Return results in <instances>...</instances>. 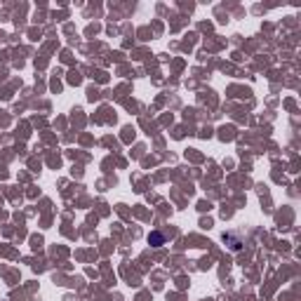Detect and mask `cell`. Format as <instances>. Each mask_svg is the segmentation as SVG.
Listing matches in <instances>:
<instances>
[{
    "label": "cell",
    "instance_id": "cell-1",
    "mask_svg": "<svg viewBox=\"0 0 301 301\" xmlns=\"http://www.w3.org/2000/svg\"><path fill=\"white\" fill-rule=\"evenodd\" d=\"M224 243L231 247L233 252H240V249H243V238L235 235V233H224Z\"/></svg>",
    "mask_w": 301,
    "mask_h": 301
},
{
    "label": "cell",
    "instance_id": "cell-2",
    "mask_svg": "<svg viewBox=\"0 0 301 301\" xmlns=\"http://www.w3.org/2000/svg\"><path fill=\"white\" fill-rule=\"evenodd\" d=\"M149 240H150V245H153V247H160L165 243V235H163V233H158V231H153Z\"/></svg>",
    "mask_w": 301,
    "mask_h": 301
}]
</instances>
